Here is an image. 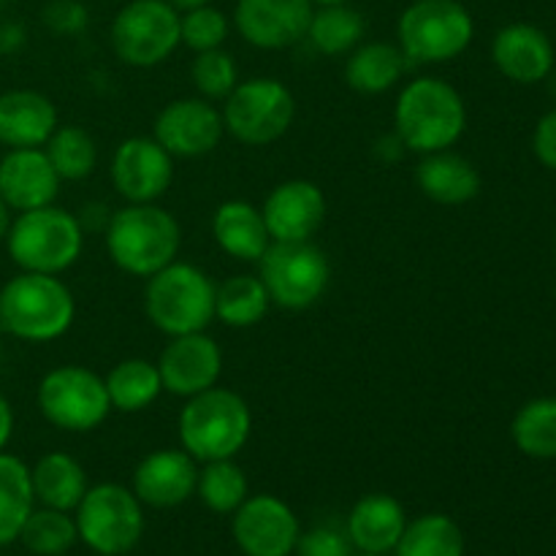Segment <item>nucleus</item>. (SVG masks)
<instances>
[{"label":"nucleus","instance_id":"nucleus-11","mask_svg":"<svg viewBox=\"0 0 556 556\" xmlns=\"http://www.w3.org/2000/svg\"><path fill=\"white\" fill-rule=\"evenodd\" d=\"M258 277L271 304L299 313L318 304L329 291L331 264L313 239L271 242L258 261Z\"/></svg>","mask_w":556,"mask_h":556},{"label":"nucleus","instance_id":"nucleus-23","mask_svg":"<svg viewBox=\"0 0 556 556\" xmlns=\"http://www.w3.org/2000/svg\"><path fill=\"white\" fill-rule=\"evenodd\" d=\"M492 60L500 74L516 85H535L552 74L554 47L541 27L516 22L494 36Z\"/></svg>","mask_w":556,"mask_h":556},{"label":"nucleus","instance_id":"nucleus-48","mask_svg":"<svg viewBox=\"0 0 556 556\" xmlns=\"http://www.w3.org/2000/svg\"><path fill=\"white\" fill-rule=\"evenodd\" d=\"M353 556H375V554H358V552H356Z\"/></svg>","mask_w":556,"mask_h":556},{"label":"nucleus","instance_id":"nucleus-42","mask_svg":"<svg viewBox=\"0 0 556 556\" xmlns=\"http://www.w3.org/2000/svg\"><path fill=\"white\" fill-rule=\"evenodd\" d=\"M25 27L20 22H0V54H11L25 47Z\"/></svg>","mask_w":556,"mask_h":556},{"label":"nucleus","instance_id":"nucleus-13","mask_svg":"<svg viewBox=\"0 0 556 556\" xmlns=\"http://www.w3.org/2000/svg\"><path fill=\"white\" fill-rule=\"evenodd\" d=\"M231 535L244 556H291L302 525L286 500L275 494H250L231 514Z\"/></svg>","mask_w":556,"mask_h":556},{"label":"nucleus","instance_id":"nucleus-51","mask_svg":"<svg viewBox=\"0 0 556 556\" xmlns=\"http://www.w3.org/2000/svg\"><path fill=\"white\" fill-rule=\"evenodd\" d=\"M65 556H71V554H65Z\"/></svg>","mask_w":556,"mask_h":556},{"label":"nucleus","instance_id":"nucleus-40","mask_svg":"<svg viewBox=\"0 0 556 556\" xmlns=\"http://www.w3.org/2000/svg\"><path fill=\"white\" fill-rule=\"evenodd\" d=\"M43 25L54 33V36H81L90 25V11L81 0H49L43 5L41 14Z\"/></svg>","mask_w":556,"mask_h":556},{"label":"nucleus","instance_id":"nucleus-3","mask_svg":"<svg viewBox=\"0 0 556 556\" xmlns=\"http://www.w3.org/2000/svg\"><path fill=\"white\" fill-rule=\"evenodd\" d=\"M179 448L195 462L237 459L253 434V410L242 394L223 386L185 400L177 418Z\"/></svg>","mask_w":556,"mask_h":556},{"label":"nucleus","instance_id":"nucleus-49","mask_svg":"<svg viewBox=\"0 0 556 556\" xmlns=\"http://www.w3.org/2000/svg\"><path fill=\"white\" fill-rule=\"evenodd\" d=\"M3 5H5V0H0V9H3Z\"/></svg>","mask_w":556,"mask_h":556},{"label":"nucleus","instance_id":"nucleus-37","mask_svg":"<svg viewBox=\"0 0 556 556\" xmlns=\"http://www.w3.org/2000/svg\"><path fill=\"white\" fill-rule=\"evenodd\" d=\"M190 79H193L201 98H206V101H226L233 92V87L239 85L237 60L223 47L199 52L193 65H190Z\"/></svg>","mask_w":556,"mask_h":556},{"label":"nucleus","instance_id":"nucleus-26","mask_svg":"<svg viewBox=\"0 0 556 556\" xmlns=\"http://www.w3.org/2000/svg\"><path fill=\"white\" fill-rule=\"evenodd\" d=\"M30 483L33 497H36L38 505L65 510V514H74L76 505L81 503L85 492L90 489L81 462L76 456L65 454V451L43 454L30 467Z\"/></svg>","mask_w":556,"mask_h":556},{"label":"nucleus","instance_id":"nucleus-32","mask_svg":"<svg viewBox=\"0 0 556 556\" xmlns=\"http://www.w3.org/2000/svg\"><path fill=\"white\" fill-rule=\"evenodd\" d=\"M394 556H465V532L445 514L407 519Z\"/></svg>","mask_w":556,"mask_h":556},{"label":"nucleus","instance_id":"nucleus-28","mask_svg":"<svg viewBox=\"0 0 556 556\" xmlns=\"http://www.w3.org/2000/svg\"><path fill=\"white\" fill-rule=\"evenodd\" d=\"M103 383H106L112 410L119 413L147 410L163 394V380L161 372H157V364L139 356L123 358L119 364H114L106 378H103Z\"/></svg>","mask_w":556,"mask_h":556},{"label":"nucleus","instance_id":"nucleus-10","mask_svg":"<svg viewBox=\"0 0 556 556\" xmlns=\"http://www.w3.org/2000/svg\"><path fill=\"white\" fill-rule=\"evenodd\" d=\"M36 402L43 421L71 434L92 432L112 413L103 378L81 364L49 369L38 383Z\"/></svg>","mask_w":556,"mask_h":556},{"label":"nucleus","instance_id":"nucleus-2","mask_svg":"<svg viewBox=\"0 0 556 556\" xmlns=\"http://www.w3.org/2000/svg\"><path fill=\"white\" fill-rule=\"evenodd\" d=\"M76 299L60 275L20 271L0 288V331L20 342H54L74 326Z\"/></svg>","mask_w":556,"mask_h":556},{"label":"nucleus","instance_id":"nucleus-43","mask_svg":"<svg viewBox=\"0 0 556 556\" xmlns=\"http://www.w3.org/2000/svg\"><path fill=\"white\" fill-rule=\"evenodd\" d=\"M76 217H79L81 228H85V233H87V231H103L112 215H109V210L103 204H87L85 210H81V215H76Z\"/></svg>","mask_w":556,"mask_h":556},{"label":"nucleus","instance_id":"nucleus-34","mask_svg":"<svg viewBox=\"0 0 556 556\" xmlns=\"http://www.w3.org/2000/svg\"><path fill=\"white\" fill-rule=\"evenodd\" d=\"M195 494L206 510L231 516L250 497V483L242 467L233 459L204 462V467H199Z\"/></svg>","mask_w":556,"mask_h":556},{"label":"nucleus","instance_id":"nucleus-7","mask_svg":"<svg viewBox=\"0 0 556 556\" xmlns=\"http://www.w3.org/2000/svg\"><path fill=\"white\" fill-rule=\"evenodd\" d=\"M476 22L459 0H413L396 22V47L416 65H440L467 52Z\"/></svg>","mask_w":556,"mask_h":556},{"label":"nucleus","instance_id":"nucleus-19","mask_svg":"<svg viewBox=\"0 0 556 556\" xmlns=\"http://www.w3.org/2000/svg\"><path fill=\"white\" fill-rule=\"evenodd\" d=\"M199 462L182 448H157L134 470V494L144 508H179L195 494Z\"/></svg>","mask_w":556,"mask_h":556},{"label":"nucleus","instance_id":"nucleus-30","mask_svg":"<svg viewBox=\"0 0 556 556\" xmlns=\"http://www.w3.org/2000/svg\"><path fill=\"white\" fill-rule=\"evenodd\" d=\"M269 309L271 299L258 275H237L215 286V320L228 329H253Z\"/></svg>","mask_w":556,"mask_h":556},{"label":"nucleus","instance_id":"nucleus-31","mask_svg":"<svg viewBox=\"0 0 556 556\" xmlns=\"http://www.w3.org/2000/svg\"><path fill=\"white\" fill-rule=\"evenodd\" d=\"M36 508L30 467L14 454H0V548L20 541L27 516Z\"/></svg>","mask_w":556,"mask_h":556},{"label":"nucleus","instance_id":"nucleus-27","mask_svg":"<svg viewBox=\"0 0 556 556\" xmlns=\"http://www.w3.org/2000/svg\"><path fill=\"white\" fill-rule=\"evenodd\" d=\"M410 60L396 43L367 41L358 43L345 60V81L362 96H383L394 90L405 76Z\"/></svg>","mask_w":556,"mask_h":556},{"label":"nucleus","instance_id":"nucleus-8","mask_svg":"<svg viewBox=\"0 0 556 556\" xmlns=\"http://www.w3.org/2000/svg\"><path fill=\"white\" fill-rule=\"evenodd\" d=\"M79 541L92 554L123 556L139 546L144 535V505L123 483H96L74 510Z\"/></svg>","mask_w":556,"mask_h":556},{"label":"nucleus","instance_id":"nucleus-44","mask_svg":"<svg viewBox=\"0 0 556 556\" xmlns=\"http://www.w3.org/2000/svg\"><path fill=\"white\" fill-rule=\"evenodd\" d=\"M11 438H14V407H11V402L0 391V454L11 443Z\"/></svg>","mask_w":556,"mask_h":556},{"label":"nucleus","instance_id":"nucleus-46","mask_svg":"<svg viewBox=\"0 0 556 556\" xmlns=\"http://www.w3.org/2000/svg\"><path fill=\"white\" fill-rule=\"evenodd\" d=\"M168 3L174 5V9L182 14V11H190V9H199V5H206L210 0H168Z\"/></svg>","mask_w":556,"mask_h":556},{"label":"nucleus","instance_id":"nucleus-12","mask_svg":"<svg viewBox=\"0 0 556 556\" xmlns=\"http://www.w3.org/2000/svg\"><path fill=\"white\" fill-rule=\"evenodd\" d=\"M109 41L130 68H155L182 47L179 11L168 0H130L114 14Z\"/></svg>","mask_w":556,"mask_h":556},{"label":"nucleus","instance_id":"nucleus-38","mask_svg":"<svg viewBox=\"0 0 556 556\" xmlns=\"http://www.w3.org/2000/svg\"><path fill=\"white\" fill-rule=\"evenodd\" d=\"M228 33H231V22L215 5H199L179 14V41L182 47L199 52H210V49H220L226 43Z\"/></svg>","mask_w":556,"mask_h":556},{"label":"nucleus","instance_id":"nucleus-35","mask_svg":"<svg viewBox=\"0 0 556 556\" xmlns=\"http://www.w3.org/2000/svg\"><path fill=\"white\" fill-rule=\"evenodd\" d=\"M22 546L33 556H65L79 541L74 516L54 508H33L20 532Z\"/></svg>","mask_w":556,"mask_h":556},{"label":"nucleus","instance_id":"nucleus-24","mask_svg":"<svg viewBox=\"0 0 556 556\" xmlns=\"http://www.w3.org/2000/svg\"><path fill=\"white\" fill-rule=\"evenodd\" d=\"M416 185L429 201L443 206H462L481 193V174L476 163L454 150L421 155L416 168Z\"/></svg>","mask_w":556,"mask_h":556},{"label":"nucleus","instance_id":"nucleus-20","mask_svg":"<svg viewBox=\"0 0 556 556\" xmlns=\"http://www.w3.org/2000/svg\"><path fill=\"white\" fill-rule=\"evenodd\" d=\"M63 179L54 172L43 147L9 150L0 155V199L11 212H30L58 201Z\"/></svg>","mask_w":556,"mask_h":556},{"label":"nucleus","instance_id":"nucleus-36","mask_svg":"<svg viewBox=\"0 0 556 556\" xmlns=\"http://www.w3.org/2000/svg\"><path fill=\"white\" fill-rule=\"evenodd\" d=\"M514 443L521 454L532 456V459H556V400L554 396H543V400H532L516 413L514 427Z\"/></svg>","mask_w":556,"mask_h":556},{"label":"nucleus","instance_id":"nucleus-14","mask_svg":"<svg viewBox=\"0 0 556 556\" xmlns=\"http://www.w3.org/2000/svg\"><path fill=\"white\" fill-rule=\"evenodd\" d=\"M109 177L128 204H157L174 182V157L152 136H130L114 150Z\"/></svg>","mask_w":556,"mask_h":556},{"label":"nucleus","instance_id":"nucleus-5","mask_svg":"<svg viewBox=\"0 0 556 556\" xmlns=\"http://www.w3.org/2000/svg\"><path fill=\"white\" fill-rule=\"evenodd\" d=\"M5 250L22 271L63 275L85 250V228L74 212L58 204L16 212L11 220Z\"/></svg>","mask_w":556,"mask_h":556},{"label":"nucleus","instance_id":"nucleus-50","mask_svg":"<svg viewBox=\"0 0 556 556\" xmlns=\"http://www.w3.org/2000/svg\"><path fill=\"white\" fill-rule=\"evenodd\" d=\"M554 261H556V250H554Z\"/></svg>","mask_w":556,"mask_h":556},{"label":"nucleus","instance_id":"nucleus-39","mask_svg":"<svg viewBox=\"0 0 556 556\" xmlns=\"http://www.w3.org/2000/svg\"><path fill=\"white\" fill-rule=\"evenodd\" d=\"M296 556H353V543L345 527L340 525H315L302 530L296 543Z\"/></svg>","mask_w":556,"mask_h":556},{"label":"nucleus","instance_id":"nucleus-29","mask_svg":"<svg viewBox=\"0 0 556 556\" xmlns=\"http://www.w3.org/2000/svg\"><path fill=\"white\" fill-rule=\"evenodd\" d=\"M364 33H367V20L351 3L315 5L304 41H309V47L326 58H340L351 54L364 41Z\"/></svg>","mask_w":556,"mask_h":556},{"label":"nucleus","instance_id":"nucleus-22","mask_svg":"<svg viewBox=\"0 0 556 556\" xmlns=\"http://www.w3.org/2000/svg\"><path fill=\"white\" fill-rule=\"evenodd\" d=\"M60 114L49 96L38 90L0 92V147L25 150L43 147L58 130Z\"/></svg>","mask_w":556,"mask_h":556},{"label":"nucleus","instance_id":"nucleus-15","mask_svg":"<svg viewBox=\"0 0 556 556\" xmlns=\"http://www.w3.org/2000/svg\"><path fill=\"white\" fill-rule=\"evenodd\" d=\"M223 114L206 98H177L157 112L152 139L172 157H204L220 147Z\"/></svg>","mask_w":556,"mask_h":556},{"label":"nucleus","instance_id":"nucleus-18","mask_svg":"<svg viewBox=\"0 0 556 556\" xmlns=\"http://www.w3.org/2000/svg\"><path fill=\"white\" fill-rule=\"evenodd\" d=\"M326 195L313 179H286L261 204L271 242H309L326 220Z\"/></svg>","mask_w":556,"mask_h":556},{"label":"nucleus","instance_id":"nucleus-33","mask_svg":"<svg viewBox=\"0 0 556 556\" xmlns=\"http://www.w3.org/2000/svg\"><path fill=\"white\" fill-rule=\"evenodd\" d=\"M43 152L63 182H81L98 168V144L81 125H58L43 144Z\"/></svg>","mask_w":556,"mask_h":556},{"label":"nucleus","instance_id":"nucleus-4","mask_svg":"<svg viewBox=\"0 0 556 556\" xmlns=\"http://www.w3.org/2000/svg\"><path fill=\"white\" fill-rule=\"evenodd\" d=\"M106 253L119 271L130 277H152L177 261L182 228L177 217L157 204H128L112 212L106 228Z\"/></svg>","mask_w":556,"mask_h":556},{"label":"nucleus","instance_id":"nucleus-9","mask_svg":"<svg viewBox=\"0 0 556 556\" xmlns=\"http://www.w3.org/2000/svg\"><path fill=\"white\" fill-rule=\"evenodd\" d=\"M223 128L248 147H269L291 130L296 119V98L291 87L275 76H253L233 87L223 101Z\"/></svg>","mask_w":556,"mask_h":556},{"label":"nucleus","instance_id":"nucleus-41","mask_svg":"<svg viewBox=\"0 0 556 556\" xmlns=\"http://www.w3.org/2000/svg\"><path fill=\"white\" fill-rule=\"evenodd\" d=\"M532 147H535V155L543 166L556 168V109H552L546 117H541Z\"/></svg>","mask_w":556,"mask_h":556},{"label":"nucleus","instance_id":"nucleus-25","mask_svg":"<svg viewBox=\"0 0 556 556\" xmlns=\"http://www.w3.org/2000/svg\"><path fill=\"white\" fill-rule=\"evenodd\" d=\"M212 237L223 253L244 264H258L261 255L271 244L261 206L242 199L223 201L217 206L212 215Z\"/></svg>","mask_w":556,"mask_h":556},{"label":"nucleus","instance_id":"nucleus-45","mask_svg":"<svg viewBox=\"0 0 556 556\" xmlns=\"http://www.w3.org/2000/svg\"><path fill=\"white\" fill-rule=\"evenodd\" d=\"M11 220H14V212H11V206L0 199V242H5V237H9Z\"/></svg>","mask_w":556,"mask_h":556},{"label":"nucleus","instance_id":"nucleus-17","mask_svg":"<svg viewBox=\"0 0 556 556\" xmlns=\"http://www.w3.org/2000/svg\"><path fill=\"white\" fill-rule=\"evenodd\" d=\"M163 391L190 400L217 386L223 375V351L206 331L168 337V345L157 356Z\"/></svg>","mask_w":556,"mask_h":556},{"label":"nucleus","instance_id":"nucleus-21","mask_svg":"<svg viewBox=\"0 0 556 556\" xmlns=\"http://www.w3.org/2000/svg\"><path fill=\"white\" fill-rule=\"evenodd\" d=\"M405 527V505L383 492L364 494L362 500H356L345 519V532L353 543V552L375 556L394 554Z\"/></svg>","mask_w":556,"mask_h":556},{"label":"nucleus","instance_id":"nucleus-16","mask_svg":"<svg viewBox=\"0 0 556 556\" xmlns=\"http://www.w3.org/2000/svg\"><path fill=\"white\" fill-rule=\"evenodd\" d=\"M313 11L309 0H237L233 27L250 47L280 52L304 41Z\"/></svg>","mask_w":556,"mask_h":556},{"label":"nucleus","instance_id":"nucleus-47","mask_svg":"<svg viewBox=\"0 0 556 556\" xmlns=\"http://www.w3.org/2000/svg\"><path fill=\"white\" fill-rule=\"evenodd\" d=\"M313 5H340V3H351V0H309Z\"/></svg>","mask_w":556,"mask_h":556},{"label":"nucleus","instance_id":"nucleus-6","mask_svg":"<svg viewBox=\"0 0 556 556\" xmlns=\"http://www.w3.org/2000/svg\"><path fill=\"white\" fill-rule=\"evenodd\" d=\"M144 313L166 337L206 331L215 320V282L201 266L172 261L147 277Z\"/></svg>","mask_w":556,"mask_h":556},{"label":"nucleus","instance_id":"nucleus-1","mask_svg":"<svg viewBox=\"0 0 556 556\" xmlns=\"http://www.w3.org/2000/svg\"><path fill=\"white\" fill-rule=\"evenodd\" d=\"M467 106L451 81L418 76L407 81L394 103V134L405 150L429 155L451 150L465 136Z\"/></svg>","mask_w":556,"mask_h":556}]
</instances>
